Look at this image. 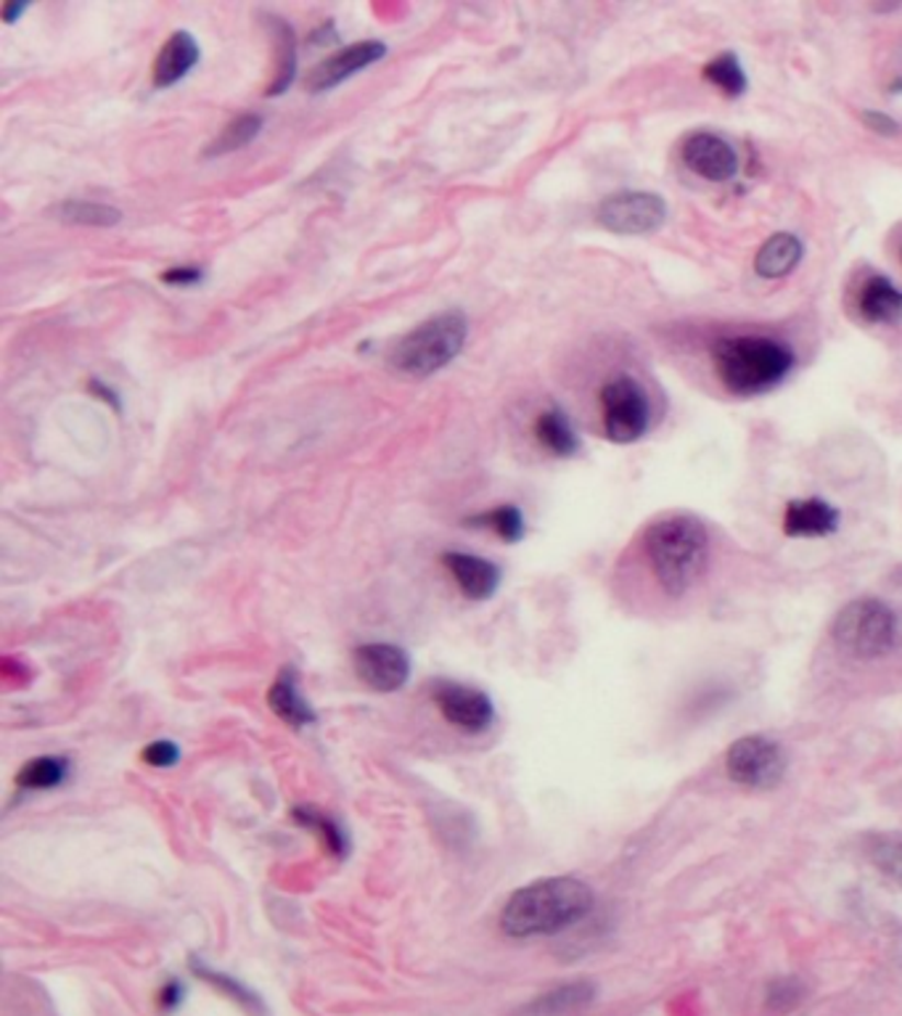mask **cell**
Listing matches in <instances>:
<instances>
[{
    "mask_svg": "<svg viewBox=\"0 0 902 1016\" xmlns=\"http://www.w3.org/2000/svg\"><path fill=\"white\" fill-rule=\"evenodd\" d=\"M683 165L694 172V176L710 180V183H728L736 178L738 172V151L718 133H694L688 135L686 144L680 149Z\"/></svg>",
    "mask_w": 902,
    "mask_h": 1016,
    "instance_id": "obj_9",
    "label": "cell"
},
{
    "mask_svg": "<svg viewBox=\"0 0 902 1016\" xmlns=\"http://www.w3.org/2000/svg\"><path fill=\"white\" fill-rule=\"evenodd\" d=\"M862 125H866L871 133L887 135V138H892V135H900V122L894 117H889L887 112H876V109H868V112H862Z\"/></svg>",
    "mask_w": 902,
    "mask_h": 1016,
    "instance_id": "obj_31",
    "label": "cell"
},
{
    "mask_svg": "<svg viewBox=\"0 0 902 1016\" xmlns=\"http://www.w3.org/2000/svg\"><path fill=\"white\" fill-rule=\"evenodd\" d=\"M54 215L59 217L64 223L72 225H88V228H112V225L120 223V210L112 207V204H99V202H64L59 207H54Z\"/></svg>",
    "mask_w": 902,
    "mask_h": 1016,
    "instance_id": "obj_23",
    "label": "cell"
},
{
    "mask_svg": "<svg viewBox=\"0 0 902 1016\" xmlns=\"http://www.w3.org/2000/svg\"><path fill=\"white\" fill-rule=\"evenodd\" d=\"M469 524L487 527L506 543H517V540L525 538V517H521L517 506H498L489 513H482V517H472Z\"/></svg>",
    "mask_w": 902,
    "mask_h": 1016,
    "instance_id": "obj_26",
    "label": "cell"
},
{
    "mask_svg": "<svg viewBox=\"0 0 902 1016\" xmlns=\"http://www.w3.org/2000/svg\"><path fill=\"white\" fill-rule=\"evenodd\" d=\"M262 131V117L260 114H241L234 122L223 127V133L217 135L215 140L207 146V157H221V154H230L244 149L249 140H255L257 135Z\"/></svg>",
    "mask_w": 902,
    "mask_h": 1016,
    "instance_id": "obj_25",
    "label": "cell"
},
{
    "mask_svg": "<svg viewBox=\"0 0 902 1016\" xmlns=\"http://www.w3.org/2000/svg\"><path fill=\"white\" fill-rule=\"evenodd\" d=\"M804 257V244L797 234L778 230L770 239H765L763 247L755 255V273L765 281L786 279L791 270L799 268Z\"/></svg>",
    "mask_w": 902,
    "mask_h": 1016,
    "instance_id": "obj_17",
    "label": "cell"
},
{
    "mask_svg": "<svg viewBox=\"0 0 902 1016\" xmlns=\"http://www.w3.org/2000/svg\"><path fill=\"white\" fill-rule=\"evenodd\" d=\"M180 993H183V990H180L178 982H172V985H167V987L162 990V1006H167V1008L176 1006V1003L180 1001Z\"/></svg>",
    "mask_w": 902,
    "mask_h": 1016,
    "instance_id": "obj_34",
    "label": "cell"
},
{
    "mask_svg": "<svg viewBox=\"0 0 902 1016\" xmlns=\"http://www.w3.org/2000/svg\"><path fill=\"white\" fill-rule=\"evenodd\" d=\"M199 43L191 32H172L167 37L157 61H154V88H170L183 80L196 67Z\"/></svg>",
    "mask_w": 902,
    "mask_h": 1016,
    "instance_id": "obj_15",
    "label": "cell"
},
{
    "mask_svg": "<svg viewBox=\"0 0 902 1016\" xmlns=\"http://www.w3.org/2000/svg\"><path fill=\"white\" fill-rule=\"evenodd\" d=\"M162 281H165V284H176V286H191V284H199V281H202V270H196V268L167 270V273L162 275Z\"/></svg>",
    "mask_w": 902,
    "mask_h": 1016,
    "instance_id": "obj_33",
    "label": "cell"
},
{
    "mask_svg": "<svg viewBox=\"0 0 902 1016\" xmlns=\"http://www.w3.org/2000/svg\"><path fill=\"white\" fill-rule=\"evenodd\" d=\"M593 1001H596V985L588 980H579L540 995L532 1006H527V1012L532 1016H570L588 1008Z\"/></svg>",
    "mask_w": 902,
    "mask_h": 1016,
    "instance_id": "obj_18",
    "label": "cell"
},
{
    "mask_svg": "<svg viewBox=\"0 0 902 1016\" xmlns=\"http://www.w3.org/2000/svg\"><path fill=\"white\" fill-rule=\"evenodd\" d=\"M701 77L710 82L712 88H718L720 93L728 95V99H741L749 88V77H746L744 64L736 54L731 50H723L714 59H710L701 67Z\"/></svg>",
    "mask_w": 902,
    "mask_h": 1016,
    "instance_id": "obj_21",
    "label": "cell"
},
{
    "mask_svg": "<svg viewBox=\"0 0 902 1016\" xmlns=\"http://www.w3.org/2000/svg\"><path fill=\"white\" fill-rule=\"evenodd\" d=\"M601 421L604 434L617 445L638 442L651 427V403L643 384L635 376H611L601 387Z\"/></svg>",
    "mask_w": 902,
    "mask_h": 1016,
    "instance_id": "obj_7",
    "label": "cell"
},
{
    "mask_svg": "<svg viewBox=\"0 0 902 1016\" xmlns=\"http://www.w3.org/2000/svg\"><path fill=\"white\" fill-rule=\"evenodd\" d=\"M831 639L844 657L860 662L881 659L898 643V614L879 598H858L834 617Z\"/></svg>",
    "mask_w": 902,
    "mask_h": 1016,
    "instance_id": "obj_5",
    "label": "cell"
},
{
    "mask_svg": "<svg viewBox=\"0 0 902 1016\" xmlns=\"http://www.w3.org/2000/svg\"><path fill=\"white\" fill-rule=\"evenodd\" d=\"M178 755L180 752L172 742H157L144 752L146 763L154 765V768H167V765H172L178 760Z\"/></svg>",
    "mask_w": 902,
    "mask_h": 1016,
    "instance_id": "obj_32",
    "label": "cell"
},
{
    "mask_svg": "<svg viewBox=\"0 0 902 1016\" xmlns=\"http://www.w3.org/2000/svg\"><path fill=\"white\" fill-rule=\"evenodd\" d=\"M199 977H202V980L212 982V985L228 990L230 998L241 1001L244 1006H249V1008H257V1006H260V1003H257V998H255L252 993H249V990H244L241 985H238V982H230L228 977H223V974H217V972H210V969H202V967H199Z\"/></svg>",
    "mask_w": 902,
    "mask_h": 1016,
    "instance_id": "obj_30",
    "label": "cell"
},
{
    "mask_svg": "<svg viewBox=\"0 0 902 1016\" xmlns=\"http://www.w3.org/2000/svg\"><path fill=\"white\" fill-rule=\"evenodd\" d=\"M67 778V760L59 757H37L19 774L22 789H54Z\"/></svg>",
    "mask_w": 902,
    "mask_h": 1016,
    "instance_id": "obj_28",
    "label": "cell"
},
{
    "mask_svg": "<svg viewBox=\"0 0 902 1016\" xmlns=\"http://www.w3.org/2000/svg\"><path fill=\"white\" fill-rule=\"evenodd\" d=\"M270 707L281 720H286L289 725H307L313 723V710L311 704L302 699L300 688L294 684V675L283 673L275 686L270 688Z\"/></svg>",
    "mask_w": 902,
    "mask_h": 1016,
    "instance_id": "obj_22",
    "label": "cell"
},
{
    "mask_svg": "<svg viewBox=\"0 0 902 1016\" xmlns=\"http://www.w3.org/2000/svg\"><path fill=\"white\" fill-rule=\"evenodd\" d=\"M268 27L273 32L275 48H279V64H275V77L266 95H281L286 93L296 75V37L292 27L279 16H268Z\"/></svg>",
    "mask_w": 902,
    "mask_h": 1016,
    "instance_id": "obj_20",
    "label": "cell"
},
{
    "mask_svg": "<svg viewBox=\"0 0 902 1016\" xmlns=\"http://www.w3.org/2000/svg\"><path fill=\"white\" fill-rule=\"evenodd\" d=\"M469 337V320L459 311L431 315L392 347L390 363L399 374L431 376L461 355Z\"/></svg>",
    "mask_w": 902,
    "mask_h": 1016,
    "instance_id": "obj_4",
    "label": "cell"
},
{
    "mask_svg": "<svg viewBox=\"0 0 902 1016\" xmlns=\"http://www.w3.org/2000/svg\"><path fill=\"white\" fill-rule=\"evenodd\" d=\"M593 890L572 877L540 879L521 887L500 913V927L508 937H545L583 922L593 911Z\"/></svg>",
    "mask_w": 902,
    "mask_h": 1016,
    "instance_id": "obj_2",
    "label": "cell"
},
{
    "mask_svg": "<svg viewBox=\"0 0 902 1016\" xmlns=\"http://www.w3.org/2000/svg\"><path fill=\"white\" fill-rule=\"evenodd\" d=\"M712 363L723 387L736 397L768 395L789 379L797 352L765 334H733L712 345Z\"/></svg>",
    "mask_w": 902,
    "mask_h": 1016,
    "instance_id": "obj_3",
    "label": "cell"
},
{
    "mask_svg": "<svg viewBox=\"0 0 902 1016\" xmlns=\"http://www.w3.org/2000/svg\"><path fill=\"white\" fill-rule=\"evenodd\" d=\"M804 995H808V987H804V982L799 980V977H778V980H773L768 990H765V1008H768L770 1014L783 1016L802 1006Z\"/></svg>",
    "mask_w": 902,
    "mask_h": 1016,
    "instance_id": "obj_27",
    "label": "cell"
},
{
    "mask_svg": "<svg viewBox=\"0 0 902 1016\" xmlns=\"http://www.w3.org/2000/svg\"><path fill=\"white\" fill-rule=\"evenodd\" d=\"M643 556L667 596H686L710 562V532L694 513H669L646 527Z\"/></svg>",
    "mask_w": 902,
    "mask_h": 1016,
    "instance_id": "obj_1",
    "label": "cell"
},
{
    "mask_svg": "<svg viewBox=\"0 0 902 1016\" xmlns=\"http://www.w3.org/2000/svg\"><path fill=\"white\" fill-rule=\"evenodd\" d=\"M900 262H902V247H900Z\"/></svg>",
    "mask_w": 902,
    "mask_h": 1016,
    "instance_id": "obj_36",
    "label": "cell"
},
{
    "mask_svg": "<svg viewBox=\"0 0 902 1016\" xmlns=\"http://www.w3.org/2000/svg\"><path fill=\"white\" fill-rule=\"evenodd\" d=\"M24 9H27V5H24V3H9V5H5V9H3V22H5V24H11V22H14V19H16V14H24Z\"/></svg>",
    "mask_w": 902,
    "mask_h": 1016,
    "instance_id": "obj_35",
    "label": "cell"
},
{
    "mask_svg": "<svg viewBox=\"0 0 902 1016\" xmlns=\"http://www.w3.org/2000/svg\"><path fill=\"white\" fill-rule=\"evenodd\" d=\"M789 757L781 742L763 736V733H749L741 736L725 752V774L741 789L763 792L783 781Z\"/></svg>",
    "mask_w": 902,
    "mask_h": 1016,
    "instance_id": "obj_6",
    "label": "cell"
},
{
    "mask_svg": "<svg viewBox=\"0 0 902 1016\" xmlns=\"http://www.w3.org/2000/svg\"><path fill=\"white\" fill-rule=\"evenodd\" d=\"M839 508L823 498H799L783 508V532L789 538H828L839 530Z\"/></svg>",
    "mask_w": 902,
    "mask_h": 1016,
    "instance_id": "obj_13",
    "label": "cell"
},
{
    "mask_svg": "<svg viewBox=\"0 0 902 1016\" xmlns=\"http://www.w3.org/2000/svg\"><path fill=\"white\" fill-rule=\"evenodd\" d=\"M435 702L450 725L466 733H482L493 723V704H489L487 693L476 691V688L440 684L435 688Z\"/></svg>",
    "mask_w": 902,
    "mask_h": 1016,
    "instance_id": "obj_12",
    "label": "cell"
},
{
    "mask_svg": "<svg viewBox=\"0 0 902 1016\" xmlns=\"http://www.w3.org/2000/svg\"><path fill=\"white\" fill-rule=\"evenodd\" d=\"M356 670L365 686L373 691H397L410 675L408 654L392 643H369L356 652Z\"/></svg>",
    "mask_w": 902,
    "mask_h": 1016,
    "instance_id": "obj_11",
    "label": "cell"
},
{
    "mask_svg": "<svg viewBox=\"0 0 902 1016\" xmlns=\"http://www.w3.org/2000/svg\"><path fill=\"white\" fill-rule=\"evenodd\" d=\"M296 819H300L302 823H307V826L315 828V832H320V837H324L328 850L341 853V847H345V839H341V832L337 826H334L331 821H326L324 815L311 813V810H300V813H296Z\"/></svg>",
    "mask_w": 902,
    "mask_h": 1016,
    "instance_id": "obj_29",
    "label": "cell"
},
{
    "mask_svg": "<svg viewBox=\"0 0 902 1016\" xmlns=\"http://www.w3.org/2000/svg\"><path fill=\"white\" fill-rule=\"evenodd\" d=\"M866 855L884 877L902 884V834H873L866 842Z\"/></svg>",
    "mask_w": 902,
    "mask_h": 1016,
    "instance_id": "obj_24",
    "label": "cell"
},
{
    "mask_svg": "<svg viewBox=\"0 0 902 1016\" xmlns=\"http://www.w3.org/2000/svg\"><path fill=\"white\" fill-rule=\"evenodd\" d=\"M534 437L548 453L559 455V459H572L579 450V437L572 427L570 416L562 408H548L534 421Z\"/></svg>",
    "mask_w": 902,
    "mask_h": 1016,
    "instance_id": "obj_19",
    "label": "cell"
},
{
    "mask_svg": "<svg viewBox=\"0 0 902 1016\" xmlns=\"http://www.w3.org/2000/svg\"><path fill=\"white\" fill-rule=\"evenodd\" d=\"M384 56H386V45L379 41H360V43L347 45V48L331 54L328 59L320 61L311 75H307V90L320 93V90L337 88L345 80H350L352 75L363 72V69H369L371 64L384 59Z\"/></svg>",
    "mask_w": 902,
    "mask_h": 1016,
    "instance_id": "obj_10",
    "label": "cell"
},
{
    "mask_svg": "<svg viewBox=\"0 0 902 1016\" xmlns=\"http://www.w3.org/2000/svg\"><path fill=\"white\" fill-rule=\"evenodd\" d=\"M442 564L453 575L461 594L472 601H485L498 590L500 569L487 558L472 556V553H444Z\"/></svg>",
    "mask_w": 902,
    "mask_h": 1016,
    "instance_id": "obj_14",
    "label": "cell"
},
{
    "mask_svg": "<svg viewBox=\"0 0 902 1016\" xmlns=\"http://www.w3.org/2000/svg\"><path fill=\"white\" fill-rule=\"evenodd\" d=\"M667 202L654 191H617L596 210L601 228L617 236H649L667 223Z\"/></svg>",
    "mask_w": 902,
    "mask_h": 1016,
    "instance_id": "obj_8",
    "label": "cell"
},
{
    "mask_svg": "<svg viewBox=\"0 0 902 1016\" xmlns=\"http://www.w3.org/2000/svg\"><path fill=\"white\" fill-rule=\"evenodd\" d=\"M855 305L866 324H894L902 318V289L894 286L887 275L876 273L862 281Z\"/></svg>",
    "mask_w": 902,
    "mask_h": 1016,
    "instance_id": "obj_16",
    "label": "cell"
}]
</instances>
